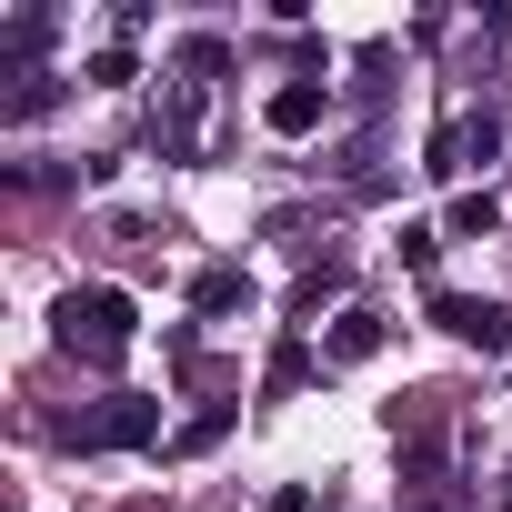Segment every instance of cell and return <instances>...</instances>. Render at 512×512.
I'll use <instances>...</instances> for the list:
<instances>
[{"instance_id":"1","label":"cell","mask_w":512,"mask_h":512,"mask_svg":"<svg viewBox=\"0 0 512 512\" xmlns=\"http://www.w3.org/2000/svg\"><path fill=\"white\" fill-rule=\"evenodd\" d=\"M61 352H81L91 372H111L121 352H131V292L121 282H81V292H61Z\"/></svg>"},{"instance_id":"2","label":"cell","mask_w":512,"mask_h":512,"mask_svg":"<svg viewBox=\"0 0 512 512\" xmlns=\"http://www.w3.org/2000/svg\"><path fill=\"white\" fill-rule=\"evenodd\" d=\"M61 442H81V452H131V442H161V402H141V392H111L101 412L61 422Z\"/></svg>"},{"instance_id":"3","label":"cell","mask_w":512,"mask_h":512,"mask_svg":"<svg viewBox=\"0 0 512 512\" xmlns=\"http://www.w3.org/2000/svg\"><path fill=\"white\" fill-rule=\"evenodd\" d=\"M492 151H502V121H492V111H452V121L432 131V161H422V171H432V181H462V171L492 161Z\"/></svg>"},{"instance_id":"4","label":"cell","mask_w":512,"mask_h":512,"mask_svg":"<svg viewBox=\"0 0 512 512\" xmlns=\"http://www.w3.org/2000/svg\"><path fill=\"white\" fill-rule=\"evenodd\" d=\"M432 322H442L452 342H472L482 362H502V352H512V312H502V302H472V292H432Z\"/></svg>"},{"instance_id":"5","label":"cell","mask_w":512,"mask_h":512,"mask_svg":"<svg viewBox=\"0 0 512 512\" xmlns=\"http://www.w3.org/2000/svg\"><path fill=\"white\" fill-rule=\"evenodd\" d=\"M262 121H272L282 141H302V131H322V121H332V91H322V81H282V91L262 101Z\"/></svg>"},{"instance_id":"6","label":"cell","mask_w":512,"mask_h":512,"mask_svg":"<svg viewBox=\"0 0 512 512\" xmlns=\"http://www.w3.org/2000/svg\"><path fill=\"white\" fill-rule=\"evenodd\" d=\"M201 91H211V81H191V71L171 81V101H161V161H191V141H201Z\"/></svg>"},{"instance_id":"7","label":"cell","mask_w":512,"mask_h":512,"mask_svg":"<svg viewBox=\"0 0 512 512\" xmlns=\"http://www.w3.org/2000/svg\"><path fill=\"white\" fill-rule=\"evenodd\" d=\"M191 312H201V322H231V312H251V272H241V262H211V272L191 282Z\"/></svg>"},{"instance_id":"8","label":"cell","mask_w":512,"mask_h":512,"mask_svg":"<svg viewBox=\"0 0 512 512\" xmlns=\"http://www.w3.org/2000/svg\"><path fill=\"white\" fill-rule=\"evenodd\" d=\"M372 352H382V312H362V302H352V312L332 322V342H322V362H372Z\"/></svg>"},{"instance_id":"9","label":"cell","mask_w":512,"mask_h":512,"mask_svg":"<svg viewBox=\"0 0 512 512\" xmlns=\"http://www.w3.org/2000/svg\"><path fill=\"white\" fill-rule=\"evenodd\" d=\"M332 292H342V251H322V262L302 272V292H292V322H312V312H322Z\"/></svg>"},{"instance_id":"10","label":"cell","mask_w":512,"mask_h":512,"mask_svg":"<svg viewBox=\"0 0 512 512\" xmlns=\"http://www.w3.org/2000/svg\"><path fill=\"white\" fill-rule=\"evenodd\" d=\"M312 372H332V362H322L312 342H282V352H272V372H262V392H292V382H312Z\"/></svg>"},{"instance_id":"11","label":"cell","mask_w":512,"mask_h":512,"mask_svg":"<svg viewBox=\"0 0 512 512\" xmlns=\"http://www.w3.org/2000/svg\"><path fill=\"white\" fill-rule=\"evenodd\" d=\"M442 231H462V241H482V231H502V201H492V191H462Z\"/></svg>"},{"instance_id":"12","label":"cell","mask_w":512,"mask_h":512,"mask_svg":"<svg viewBox=\"0 0 512 512\" xmlns=\"http://www.w3.org/2000/svg\"><path fill=\"white\" fill-rule=\"evenodd\" d=\"M221 432H231V402H211V412H191V422L171 432V452H211Z\"/></svg>"},{"instance_id":"13","label":"cell","mask_w":512,"mask_h":512,"mask_svg":"<svg viewBox=\"0 0 512 512\" xmlns=\"http://www.w3.org/2000/svg\"><path fill=\"white\" fill-rule=\"evenodd\" d=\"M91 81H101V91H121V81H141V61H131V41H111V51H91Z\"/></svg>"},{"instance_id":"14","label":"cell","mask_w":512,"mask_h":512,"mask_svg":"<svg viewBox=\"0 0 512 512\" xmlns=\"http://www.w3.org/2000/svg\"><path fill=\"white\" fill-rule=\"evenodd\" d=\"M402 262L432 282V262H442V231H432V221H412V231H402Z\"/></svg>"},{"instance_id":"15","label":"cell","mask_w":512,"mask_h":512,"mask_svg":"<svg viewBox=\"0 0 512 512\" xmlns=\"http://www.w3.org/2000/svg\"><path fill=\"white\" fill-rule=\"evenodd\" d=\"M502 512H512V492H502Z\"/></svg>"}]
</instances>
